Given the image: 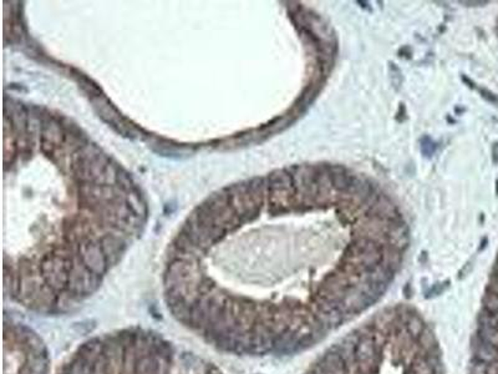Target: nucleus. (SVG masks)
Masks as SVG:
<instances>
[{
  "label": "nucleus",
  "instance_id": "nucleus-2",
  "mask_svg": "<svg viewBox=\"0 0 498 374\" xmlns=\"http://www.w3.org/2000/svg\"><path fill=\"white\" fill-rule=\"evenodd\" d=\"M57 374H226L215 363L172 339L142 327L91 337Z\"/></svg>",
  "mask_w": 498,
  "mask_h": 374
},
{
  "label": "nucleus",
  "instance_id": "nucleus-5",
  "mask_svg": "<svg viewBox=\"0 0 498 374\" xmlns=\"http://www.w3.org/2000/svg\"><path fill=\"white\" fill-rule=\"evenodd\" d=\"M497 194H498V181H497Z\"/></svg>",
  "mask_w": 498,
  "mask_h": 374
},
{
  "label": "nucleus",
  "instance_id": "nucleus-4",
  "mask_svg": "<svg viewBox=\"0 0 498 374\" xmlns=\"http://www.w3.org/2000/svg\"><path fill=\"white\" fill-rule=\"evenodd\" d=\"M493 161L498 162V144L493 146Z\"/></svg>",
  "mask_w": 498,
  "mask_h": 374
},
{
  "label": "nucleus",
  "instance_id": "nucleus-1",
  "mask_svg": "<svg viewBox=\"0 0 498 374\" xmlns=\"http://www.w3.org/2000/svg\"><path fill=\"white\" fill-rule=\"evenodd\" d=\"M303 374H446L440 341L415 306L390 304L338 338Z\"/></svg>",
  "mask_w": 498,
  "mask_h": 374
},
{
  "label": "nucleus",
  "instance_id": "nucleus-3",
  "mask_svg": "<svg viewBox=\"0 0 498 374\" xmlns=\"http://www.w3.org/2000/svg\"><path fill=\"white\" fill-rule=\"evenodd\" d=\"M50 353L41 337L26 323L4 322V374H50Z\"/></svg>",
  "mask_w": 498,
  "mask_h": 374
}]
</instances>
